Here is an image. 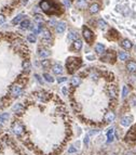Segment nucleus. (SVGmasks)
I'll list each match as a JSON object with an SVG mask.
<instances>
[{"label": "nucleus", "mask_w": 136, "mask_h": 155, "mask_svg": "<svg viewBox=\"0 0 136 155\" xmlns=\"http://www.w3.org/2000/svg\"><path fill=\"white\" fill-rule=\"evenodd\" d=\"M23 18H24V14H18V15H16V16H15V18L12 20V24H13V25L18 24V23L21 22L22 20H23Z\"/></svg>", "instance_id": "obj_20"}, {"label": "nucleus", "mask_w": 136, "mask_h": 155, "mask_svg": "<svg viewBox=\"0 0 136 155\" xmlns=\"http://www.w3.org/2000/svg\"><path fill=\"white\" fill-rule=\"evenodd\" d=\"M23 67L25 68L27 72H29V70H30V64H29V62H25V63L23 64Z\"/></svg>", "instance_id": "obj_40"}, {"label": "nucleus", "mask_w": 136, "mask_h": 155, "mask_svg": "<svg viewBox=\"0 0 136 155\" xmlns=\"http://www.w3.org/2000/svg\"><path fill=\"white\" fill-rule=\"evenodd\" d=\"M22 110H23V105H22L21 103H17V104H15L14 106L12 107V111L15 112V113H19Z\"/></svg>", "instance_id": "obj_25"}, {"label": "nucleus", "mask_w": 136, "mask_h": 155, "mask_svg": "<svg viewBox=\"0 0 136 155\" xmlns=\"http://www.w3.org/2000/svg\"><path fill=\"white\" fill-rule=\"evenodd\" d=\"M99 10V6L97 5V3H94V5H92L90 7V12L91 13H97Z\"/></svg>", "instance_id": "obj_26"}, {"label": "nucleus", "mask_w": 136, "mask_h": 155, "mask_svg": "<svg viewBox=\"0 0 136 155\" xmlns=\"http://www.w3.org/2000/svg\"><path fill=\"white\" fill-rule=\"evenodd\" d=\"M113 140H114V128L111 127L107 131V143H111Z\"/></svg>", "instance_id": "obj_7"}, {"label": "nucleus", "mask_w": 136, "mask_h": 155, "mask_svg": "<svg viewBox=\"0 0 136 155\" xmlns=\"http://www.w3.org/2000/svg\"><path fill=\"white\" fill-rule=\"evenodd\" d=\"M65 81H67V78H66V77H59V78H57V83H58V84L65 83Z\"/></svg>", "instance_id": "obj_42"}, {"label": "nucleus", "mask_w": 136, "mask_h": 155, "mask_svg": "<svg viewBox=\"0 0 136 155\" xmlns=\"http://www.w3.org/2000/svg\"><path fill=\"white\" fill-rule=\"evenodd\" d=\"M53 73L56 75L63 74V67L59 65V64H55V65L53 66Z\"/></svg>", "instance_id": "obj_15"}, {"label": "nucleus", "mask_w": 136, "mask_h": 155, "mask_svg": "<svg viewBox=\"0 0 136 155\" xmlns=\"http://www.w3.org/2000/svg\"><path fill=\"white\" fill-rule=\"evenodd\" d=\"M37 97H38V99L41 100L42 102H47V99H49L47 94H45L44 92H37Z\"/></svg>", "instance_id": "obj_17"}, {"label": "nucleus", "mask_w": 136, "mask_h": 155, "mask_svg": "<svg viewBox=\"0 0 136 155\" xmlns=\"http://www.w3.org/2000/svg\"><path fill=\"white\" fill-rule=\"evenodd\" d=\"M42 39L45 41H49L51 39V33L49 29H42Z\"/></svg>", "instance_id": "obj_13"}, {"label": "nucleus", "mask_w": 136, "mask_h": 155, "mask_svg": "<svg viewBox=\"0 0 136 155\" xmlns=\"http://www.w3.org/2000/svg\"><path fill=\"white\" fill-rule=\"evenodd\" d=\"M35 78H36V80L38 81L40 85H43V80H42V78H41L40 76H39L38 74H35Z\"/></svg>", "instance_id": "obj_37"}, {"label": "nucleus", "mask_w": 136, "mask_h": 155, "mask_svg": "<svg viewBox=\"0 0 136 155\" xmlns=\"http://www.w3.org/2000/svg\"><path fill=\"white\" fill-rule=\"evenodd\" d=\"M114 118H116V114H114L113 112H108V113L105 115L104 119H105L107 123H111L114 120Z\"/></svg>", "instance_id": "obj_10"}, {"label": "nucleus", "mask_w": 136, "mask_h": 155, "mask_svg": "<svg viewBox=\"0 0 136 155\" xmlns=\"http://www.w3.org/2000/svg\"><path fill=\"white\" fill-rule=\"evenodd\" d=\"M86 59H88L89 61H93V60H95V57H94V55H88V57H86Z\"/></svg>", "instance_id": "obj_45"}, {"label": "nucleus", "mask_w": 136, "mask_h": 155, "mask_svg": "<svg viewBox=\"0 0 136 155\" xmlns=\"http://www.w3.org/2000/svg\"><path fill=\"white\" fill-rule=\"evenodd\" d=\"M41 64H42L43 67H49L50 64H51V61H50V60H43V61L41 62Z\"/></svg>", "instance_id": "obj_34"}, {"label": "nucleus", "mask_w": 136, "mask_h": 155, "mask_svg": "<svg viewBox=\"0 0 136 155\" xmlns=\"http://www.w3.org/2000/svg\"><path fill=\"white\" fill-rule=\"evenodd\" d=\"M78 39V34L73 31H70L68 33V40H77Z\"/></svg>", "instance_id": "obj_22"}, {"label": "nucleus", "mask_w": 136, "mask_h": 155, "mask_svg": "<svg viewBox=\"0 0 136 155\" xmlns=\"http://www.w3.org/2000/svg\"><path fill=\"white\" fill-rule=\"evenodd\" d=\"M43 77H44V79L47 83H54V78L50 74H47V73H44V74H43Z\"/></svg>", "instance_id": "obj_29"}, {"label": "nucleus", "mask_w": 136, "mask_h": 155, "mask_svg": "<svg viewBox=\"0 0 136 155\" xmlns=\"http://www.w3.org/2000/svg\"><path fill=\"white\" fill-rule=\"evenodd\" d=\"M98 74H97L96 72H92L91 73V78L93 79V80H97V79H98Z\"/></svg>", "instance_id": "obj_36"}, {"label": "nucleus", "mask_w": 136, "mask_h": 155, "mask_svg": "<svg viewBox=\"0 0 136 155\" xmlns=\"http://www.w3.org/2000/svg\"><path fill=\"white\" fill-rule=\"evenodd\" d=\"M109 94L111 98H116L117 97V88L114 86H110L109 87Z\"/></svg>", "instance_id": "obj_24"}, {"label": "nucleus", "mask_w": 136, "mask_h": 155, "mask_svg": "<svg viewBox=\"0 0 136 155\" xmlns=\"http://www.w3.org/2000/svg\"><path fill=\"white\" fill-rule=\"evenodd\" d=\"M40 8L45 12V13H53V5L49 0H42L40 2Z\"/></svg>", "instance_id": "obj_2"}, {"label": "nucleus", "mask_w": 136, "mask_h": 155, "mask_svg": "<svg viewBox=\"0 0 136 155\" xmlns=\"http://www.w3.org/2000/svg\"><path fill=\"white\" fill-rule=\"evenodd\" d=\"M118 55H119V59H120L121 61H125V60H126L127 58H129L127 53H126V52H123V51H119Z\"/></svg>", "instance_id": "obj_27"}, {"label": "nucleus", "mask_w": 136, "mask_h": 155, "mask_svg": "<svg viewBox=\"0 0 136 155\" xmlns=\"http://www.w3.org/2000/svg\"><path fill=\"white\" fill-rule=\"evenodd\" d=\"M135 139H136L135 130H134V129H132V130L126 135V141H132V142H134V141H135Z\"/></svg>", "instance_id": "obj_12"}, {"label": "nucleus", "mask_w": 136, "mask_h": 155, "mask_svg": "<svg viewBox=\"0 0 136 155\" xmlns=\"http://www.w3.org/2000/svg\"><path fill=\"white\" fill-rule=\"evenodd\" d=\"M95 51H96L98 54H103L104 51H105V46L103 44H97L95 46Z\"/></svg>", "instance_id": "obj_16"}, {"label": "nucleus", "mask_w": 136, "mask_h": 155, "mask_svg": "<svg viewBox=\"0 0 136 155\" xmlns=\"http://www.w3.org/2000/svg\"><path fill=\"white\" fill-rule=\"evenodd\" d=\"M50 25H56L55 20H51V21H50Z\"/></svg>", "instance_id": "obj_46"}, {"label": "nucleus", "mask_w": 136, "mask_h": 155, "mask_svg": "<svg viewBox=\"0 0 136 155\" xmlns=\"http://www.w3.org/2000/svg\"><path fill=\"white\" fill-rule=\"evenodd\" d=\"M12 130H13V132H14L16 136H21L22 133H23L24 129H23V127L18 124V123H15V124L12 126Z\"/></svg>", "instance_id": "obj_6"}, {"label": "nucleus", "mask_w": 136, "mask_h": 155, "mask_svg": "<svg viewBox=\"0 0 136 155\" xmlns=\"http://www.w3.org/2000/svg\"><path fill=\"white\" fill-rule=\"evenodd\" d=\"M76 152H77V149H76L75 146H72V145L69 146V149H68V153H69V154H73V153H76Z\"/></svg>", "instance_id": "obj_38"}, {"label": "nucleus", "mask_w": 136, "mask_h": 155, "mask_svg": "<svg viewBox=\"0 0 136 155\" xmlns=\"http://www.w3.org/2000/svg\"><path fill=\"white\" fill-rule=\"evenodd\" d=\"M80 84H81V78H80V77L75 76V77H72V78H71V85H72V86L78 87Z\"/></svg>", "instance_id": "obj_19"}, {"label": "nucleus", "mask_w": 136, "mask_h": 155, "mask_svg": "<svg viewBox=\"0 0 136 155\" xmlns=\"http://www.w3.org/2000/svg\"><path fill=\"white\" fill-rule=\"evenodd\" d=\"M127 94H129V88H127V86H124L122 89V98L127 97Z\"/></svg>", "instance_id": "obj_31"}, {"label": "nucleus", "mask_w": 136, "mask_h": 155, "mask_svg": "<svg viewBox=\"0 0 136 155\" xmlns=\"http://www.w3.org/2000/svg\"><path fill=\"white\" fill-rule=\"evenodd\" d=\"M64 5L66 8H70V6H71L70 0H64Z\"/></svg>", "instance_id": "obj_43"}, {"label": "nucleus", "mask_w": 136, "mask_h": 155, "mask_svg": "<svg viewBox=\"0 0 136 155\" xmlns=\"http://www.w3.org/2000/svg\"><path fill=\"white\" fill-rule=\"evenodd\" d=\"M22 93H23V88H22V86L15 85L11 88V94H12L13 97H19Z\"/></svg>", "instance_id": "obj_4"}, {"label": "nucleus", "mask_w": 136, "mask_h": 155, "mask_svg": "<svg viewBox=\"0 0 136 155\" xmlns=\"http://www.w3.org/2000/svg\"><path fill=\"white\" fill-rule=\"evenodd\" d=\"M4 21H6V18H4V15L0 14V24H3Z\"/></svg>", "instance_id": "obj_44"}, {"label": "nucleus", "mask_w": 136, "mask_h": 155, "mask_svg": "<svg viewBox=\"0 0 136 155\" xmlns=\"http://www.w3.org/2000/svg\"><path fill=\"white\" fill-rule=\"evenodd\" d=\"M27 40H28L29 42H31V44L36 42L37 38H36V36H35V34H29V35L27 36Z\"/></svg>", "instance_id": "obj_30"}, {"label": "nucleus", "mask_w": 136, "mask_h": 155, "mask_svg": "<svg viewBox=\"0 0 136 155\" xmlns=\"http://www.w3.org/2000/svg\"><path fill=\"white\" fill-rule=\"evenodd\" d=\"M55 28H56V32H57L58 34H63L65 32V28H66V24H65L64 22H59V23L56 24Z\"/></svg>", "instance_id": "obj_9"}, {"label": "nucleus", "mask_w": 136, "mask_h": 155, "mask_svg": "<svg viewBox=\"0 0 136 155\" xmlns=\"http://www.w3.org/2000/svg\"><path fill=\"white\" fill-rule=\"evenodd\" d=\"M126 68L129 72L131 73H134L136 72V62L135 61H130L126 63Z\"/></svg>", "instance_id": "obj_8"}, {"label": "nucleus", "mask_w": 136, "mask_h": 155, "mask_svg": "<svg viewBox=\"0 0 136 155\" xmlns=\"http://www.w3.org/2000/svg\"><path fill=\"white\" fill-rule=\"evenodd\" d=\"M29 25H30V22L28 20H25L21 23V28L22 29H27L29 28Z\"/></svg>", "instance_id": "obj_28"}, {"label": "nucleus", "mask_w": 136, "mask_h": 155, "mask_svg": "<svg viewBox=\"0 0 136 155\" xmlns=\"http://www.w3.org/2000/svg\"><path fill=\"white\" fill-rule=\"evenodd\" d=\"M27 2H28V0H22V5H23V6L27 5Z\"/></svg>", "instance_id": "obj_47"}, {"label": "nucleus", "mask_w": 136, "mask_h": 155, "mask_svg": "<svg viewBox=\"0 0 136 155\" xmlns=\"http://www.w3.org/2000/svg\"><path fill=\"white\" fill-rule=\"evenodd\" d=\"M62 92L65 94V96H68V87H66V86H64V87L62 88Z\"/></svg>", "instance_id": "obj_41"}, {"label": "nucleus", "mask_w": 136, "mask_h": 155, "mask_svg": "<svg viewBox=\"0 0 136 155\" xmlns=\"http://www.w3.org/2000/svg\"><path fill=\"white\" fill-rule=\"evenodd\" d=\"M97 133H99V129H93V130H91L89 132V136H95Z\"/></svg>", "instance_id": "obj_39"}, {"label": "nucleus", "mask_w": 136, "mask_h": 155, "mask_svg": "<svg viewBox=\"0 0 136 155\" xmlns=\"http://www.w3.org/2000/svg\"><path fill=\"white\" fill-rule=\"evenodd\" d=\"M76 145H77L78 148H79V146H80V142H79V141H77V143H76Z\"/></svg>", "instance_id": "obj_49"}, {"label": "nucleus", "mask_w": 136, "mask_h": 155, "mask_svg": "<svg viewBox=\"0 0 136 155\" xmlns=\"http://www.w3.org/2000/svg\"><path fill=\"white\" fill-rule=\"evenodd\" d=\"M3 106V102H2V100H0V107Z\"/></svg>", "instance_id": "obj_48"}, {"label": "nucleus", "mask_w": 136, "mask_h": 155, "mask_svg": "<svg viewBox=\"0 0 136 155\" xmlns=\"http://www.w3.org/2000/svg\"><path fill=\"white\" fill-rule=\"evenodd\" d=\"M9 114L8 113H2L0 114V124H3V123H6V120L9 119Z\"/></svg>", "instance_id": "obj_23"}, {"label": "nucleus", "mask_w": 136, "mask_h": 155, "mask_svg": "<svg viewBox=\"0 0 136 155\" xmlns=\"http://www.w3.org/2000/svg\"><path fill=\"white\" fill-rule=\"evenodd\" d=\"M82 34H83V37L84 39H85V41L88 42V44H92L93 40H94V35H93L92 31H90V29L88 28V27H83V29H82Z\"/></svg>", "instance_id": "obj_3"}, {"label": "nucleus", "mask_w": 136, "mask_h": 155, "mask_svg": "<svg viewBox=\"0 0 136 155\" xmlns=\"http://www.w3.org/2000/svg\"><path fill=\"white\" fill-rule=\"evenodd\" d=\"M121 46H122L124 49L129 50V49H131V48H132V46H133V45H132V42L130 41L129 39H124V40L122 41V44H121Z\"/></svg>", "instance_id": "obj_18"}, {"label": "nucleus", "mask_w": 136, "mask_h": 155, "mask_svg": "<svg viewBox=\"0 0 136 155\" xmlns=\"http://www.w3.org/2000/svg\"><path fill=\"white\" fill-rule=\"evenodd\" d=\"M80 65H81V59L80 58H69V59H67L66 67L67 72L69 74H72Z\"/></svg>", "instance_id": "obj_1"}, {"label": "nucleus", "mask_w": 136, "mask_h": 155, "mask_svg": "<svg viewBox=\"0 0 136 155\" xmlns=\"http://www.w3.org/2000/svg\"><path fill=\"white\" fill-rule=\"evenodd\" d=\"M35 20H36V22L41 23V22H43V16L41 14H36L35 15Z\"/></svg>", "instance_id": "obj_32"}, {"label": "nucleus", "mask_w": 136, "mask_h": 155, "mask_svg": "<svg viewBox=\"0 0 136 155\" xmlns=\"http://www.w3.org/2000/svg\"><path fill=\"white\" fill-rule=\"evenodd\" d=\"M89 142H90V136L86 135L85 137H84V139H83V143H84V145H85L86 148L89 146Z\"/></svg>", "instance_id": "obj_35"}, {"label": "nucleus", "mask_w": 136, "mask_h": 155, "mask_svg": "<svg viewBox=\"0 0 136 155\" xmlns=\"http://www.w3.org/2000/svg\"><path fill=\"white\" fill-rule=\"evenodd\" d=\"M81 48H82V41L81 40H79V39L75 40V42H73V49L77 50V51H79Z\"/></svg>", "instance_id": "obj_21"}, {"label": "nucleus", "mask_w": 136, "mask_h": 155, "mask_svg": "<svg viewBox=\"0 0 136 155\" xmlns=\"http://www.w3.org/2000/svg\"><path fill=\"white\" fill-rule=\"evenodd\" d=\"M38 54H39V57L40 58H47V57H49L50 54H51V52H50V50H47V49H45V48H42V49H39V52H38Z\"/></svg>", "instance_id": "obj_11"}, {"label": "nucleus", "mask_w": 136, "mask_h": 155, "mask_svg": "<svg viewBox=\"0 0 136 155\" xmlns=\"http://www.w3.org/2000/svg\"><path fill=\"white\" fill-rule=\"evenodd\" d=\"M126 155H133V154H132V153H131V152H130V153H127V154H126Z\"/></svg>", "instance_id": "obj_50"}, {"label": "nucleus", "mask_w": 136, "mask_h": 155, "mask_svg": "<svg viewBox=\"0 0 136 155\" xmlns=\"http://www.w3.org/2000/svg\"><path fill=\"white\" fill-rule=\"evenodd\" d=\"M132 122H133V116H131V115L124 116V117H122L120 120L121 125H122L123 127H129L130 125L132 124Z\"/></svg>", "instance_id": "obj_5"}, {"label": "nucleus", "mask_w": 136, "mask_h": 155, "mask_svg": "<svg viewBox=\"0 0 136 155\" xmlns=\"http://www.w3.org/2000/svg\"><path fill=\"white\" fill-rule=\"evenodd\" d=\"M76 6L77 8H79L80 10H83L86 7V0H77L76 1Z\"/></svg>", "instance_id": "obj_14"}, {"label": "nucleus", "mask_w": 136, "mask_h": 155, "mask_svg": "<svg viewBox=\"0 0 136 155\" xmlns=\"http://www.w3.org/2000/svg\"><path fill=\"white\" fill-rule=\"evenodd\" d=\"M98 26L101 27V29H104V28H106V26H107V23H106L105 21H103V20H99L98 21Z\"/></svg>", "instance_id": "obj_33"}]
</instances>
